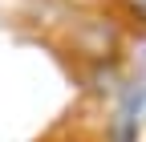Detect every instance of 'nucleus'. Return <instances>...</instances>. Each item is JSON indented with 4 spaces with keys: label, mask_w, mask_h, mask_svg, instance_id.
Here are the masks:
<instances>
[{
    "label": "nucleus",
    "mask_w": 146,
    "mask_h": 142,
    "mask_svg": "<svg viewBox=\"0 0 146 142\" xmlns=\"http://www.w3.org/2000/svg\"><path fill=\"white\" fill-rule=\"evenodd\" d=\"M114 4H118V12H122V16H130V21L146 25V0H114Z\"/></svg>",
    "instance_id": "nucleus-1"
}]
</instances>
